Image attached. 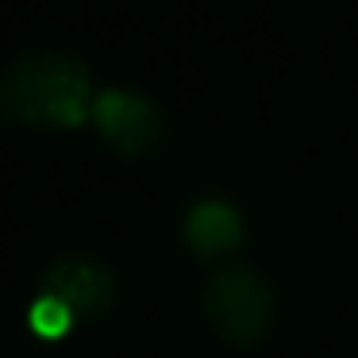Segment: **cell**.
Here are the masks:
<instances>
[{
    "mask_svg": "<svg viewBox=\"0 0 358 358\" xmlns=\"http://www.w3.org/2000/svg\"><path fill=\"white\" fill-rule=\"evenodd\" d=\"M212 327L231 343H255L273 320V285L250 266H220L201 289Z\"/></svg>",
    "mask_w": 358,
    "mask_h": 358,
    "instance_id": "obj_2",
    "label": "cell"
},
{
    "mask_svg": "<svg viewBox=\"0 0 358 358\" xmlns=\"http://www.w3.org/2000/svg\"><path fill=\"white\" fill-rule=\"evenodd\" d=\"M89 66L62 50H31L0 73V116L27 127H78L93 112Z\"/></svg>",
    "mask_w": 358,
    "mask_h": 358,
    "instance_id": "obj_1",
    "label": "cell"
},
{
    "mask_svg": "<svg viewBox=\"0 0 358 358\" xmlns=\"http://www.w3.org/2000/svg\"><path fill=\"white\" fill-rule=\"evenodd\" d=\"M27 320H31V327H35L39 335H47V339H58V335H62L66 327L73 324V312L66 308V304L58 301V296H47V293H43L39 301L31 304Z\"/></svg>",
    "mask_w": 358,
    "mask_h": 358,
    "instance_id": "obj_6",
    "label": "cell"
},
{
    "mask_svg": "<svg viewBox=\"0 0 358 358\" xmlns=\"http://www.w3.org/2000/svg\"><path fill=\"white\" fill-rule=\"evenodd\" d=\"M243 212L227 201H201L185 216V243L204 258H224L243 247Z\"/></svg>",
    "mask_w": 358,
    "mask_h": 358,
    "instance_id": "obj_5",
    "label": "cell"
},
{
    "mask_svg": "<svg viewBox=\"0 0 358 358\" xmlns=\"http://www.w3.org/2000/svg\"><path fill=\"white\" fill-rule=\"evenodd\" d=\"M116 270L101 258H58L47 273H43V293L58 296L73 316H101L112 301H116Z\"/></svg>",
    "mask_w": 358,
    "mask_h": 358,
    "instance_id": "obj_4",
    "label": "cell"
},
{
    "mask_svg": "<svg viewBox=\"0 0 358 358\" xmlns=\"http://www.w3.org/2000/svg\"><path fill=\"white\" fill-rule=\"evenodd\" d=\"M93 120L104 139L112 147H120L124 155H147L166 135L162 108L147 93H135V89H104V93H96Z\"/></svg>",
    "mask_w": 358,
    "mask_h": 358,
    "instance_id": "obj_3",
    "label": "cell"
}]
</instances>
